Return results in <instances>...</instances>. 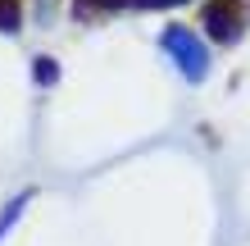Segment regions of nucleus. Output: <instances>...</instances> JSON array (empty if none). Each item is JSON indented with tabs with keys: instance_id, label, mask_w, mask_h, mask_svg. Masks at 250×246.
<instances>
[{
	"instance_id": "6",
	"label": "nucleus",
	"mask_w": 250,
	"mask_h": 246,
	"mask_svg": "<svg viewBox=\"0 0 250 246\" xmlns=\"http://www.w3.org/2000/svg\"><path fill=\"white\" fill-rule=\"evenodd\" d=\"M32 73H37V82H41V87H46V82H55V78H60V64H55V60H37V68H32Z\"/></svg>"
},
{
	"instance_id": "2",
	"label": "nucleus",
	"mask_w": 250,
	"mask_h": 246,
	"mask_svg": "<svg viewBox=\"0 0 250 246\" xmlns=\"http://www.w3.org/2000/svg\"><path fill=\"white\" fill-rule=\"evenodd\" d=\"M200 23H205V32H209L218 46H237V41L246 37V9H241V0H209V5L200 9Z\"/></svg>"
},
{
	"instance_id": "1",
	"label": "nucleus",
	"mask_w": 250,
	"mask_h": 246,
	"mask_svg": "<svg viewBox=\"0 0 250 246\" xmlns=\"http://www.w3.org/2000/svg\"><path fill=\"white\" fill-rule=\"evenodd\" d=\"M159 41H164V50L173 55V64H178V73L187 82H205V78H209V50H205V41L191 32V27L168 23Z\"/></svg>"
},
{
	"instance_id": "3",
	"label": "nucleus",
	"mask_w": 250,
	"mask_h": 246,
	"mask_svg": "<svg viewBox=\"0 0 250 246\" xmlns=\"http://www.w3.org/2000/svg\"><path fill=\"white\" fill-rule=\"evenodd\" d=\"M132 0H73L78 19H91V14H109V9H127Z\"/></svg>"
},
{
	"instance_id": "4",
	"label": "nucleus",
	"mask_w": 250,
	"mask_h": 246,
	"mask_svg": "<svg viewBox=\"0 0 250 246\" xmlns=\"http://www.w3.org/2000/svg\"><path fill=\"white\" fill-rule=\"evenodd\" d=\"M23 27V0H0V32H19Z\"/></svg>"
},
{
	"instance_id": "5",
	"label": "nucleus",
	"mask_w": 250,
	"mask_h": 246,
	"mask_svg": "<svg viewBox=\"0 0 250 246\" xmlns=\"http://www.w3.org/2000/svg\"><path fill=\"white\" fill-rule=\"evenodd\" d=\"M27 201H32V192H19V196H14L9 205H5V214H0V242H5V233L14 228V219H19V214L27 210Z\"/></svg>"
},
{
	"instance_id": "7",
	"label": "nucleus",
	"mask_w": 250,
	"mask_h": 246,
	"mask_svg": "<svg viewBox=\"0 0 250 246\" xmlns=\"http://www.w3.org/2000/svg\"><path fill=\"white\" fill-rule=\"evenodd\" d=\"M168 5H182V0H132L127 9H168Z\"/></svg>"
}]
</instances>
